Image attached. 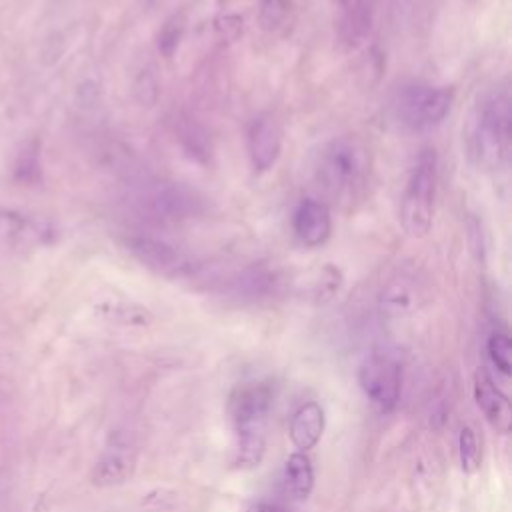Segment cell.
Here are the masks:
<instances>
[{
	"label": "cell",
	"instance_id": "1",
	"mask_svg": "<svg viewBox=\"0 0 512 512\" xmlns=\"http://www.w3.org/2000/svg\"><path fill=\"white\" fill-rule=\"evenodd\" d=\"M468 154L482 170H500L510 160L512 114L510 90L498 86L486 92L476 104L468 126Z\"/></svg>",
	"mask_w": 512,
	"mask_h": 512
},
{
	"label": "cell",
	"instance_id": "2",
	"mask_svg": "<svg viewBox=\"0 0 512 512\" xmlns=\"http://www.w3.org/2000/svg\"><path fill=\"white\" fill-rule=\"evenodd\" d=\"M272 396V388L266 382H242L232 390L228 398V416L236 438V468L250 470L262 462Z\"/></svg>",
	"mask_w": 512,
	"mask_h": 512
},
{
	"label": "cell",
	"instance_id": "3",
	"mask_svg": "<svg viewBox=\"0 0 512 512\" xmlns=\"http://www.w3.org/2000/svg\"><path fill=\"white\" fill-rule=\"evenodd\" d=\"M370 156L356 136H336L326 142L316 158L318 188L332 200H352L366 184Z\"/></svg>",
	"mask_w": 512,
	"mask_h": 512
},
{
	"label": "cell",
	"instance_id": "4",
	"mask_svg": "<svg viewBox=\"0 0 512 512\" xmlns=\"http://www.w3.org/2000/svg\"><path fill=\"white\" fill-rule=\"evenodd\" d=\"M438 182V158L432 148H424L406 180L400 198V224L412 238H422L432 228L434 198Z\"/></svg>",
	"mask_w": 512,
	"mask_h": 512
},
{
	"label": "cell",
	"instance_id": "5",
	"mask_svg": "<svg viewBox=\"0 0 512 512\" xmlns=\"http://www.w3.org/2000/svg\"><path fill=\"white\" fill-rule=\"evenodd\" d=\"M132 208L152 224H178L204 214V198L182 184H144L132 198Z\"/></svg>",
	"mask_w": 512,
	"mask_h": 512
},
{
	"label": "cell",
	"instance_id": "6",
	"mask_svg": "<svg viewBox=\"0 0 512 512\" xmlns=\"http://www.w3.org/2000/svg\"><path fill=\"white\" fill-rule=\"evenodd\" d=\"M454 92L448 86L410 84L404 86L394 100V114L398 122L412 130L424 132L438 126L452 108Z\"/></svg>",
	"mask_w": 512,
	"mask_h": 512
},
{
	"label": "cell",
	"instance_id": "7",
	"mask_svg": "<svg viewBox=\"0 0 512 512\" xmlns=\"http://www.w3.org/2000/svg\"><path fill=\"white\" fill-rule=\"evenodd\" d=\"M358 382L378 412H392L402 390V360L396 350H372L358 368Z\"/></svg>",
	"mask_w": 512,
	"mask_h": 512
},
{
	"label": "cell",
	"instance_id": "8",
	"mask_svg": "<svg viewBox=\"0 0 512 512\" xmlns=\"http://www.w3.org/2000/svg\"><path fill=\"white\" fill-rule=\"evenodd\" d=\"M124 246L144 268L166 278L188 276L196 268L190 256L184 254L180 248L152 236H128L124 240Z\"/></svg>",
	"mask_w": 512,
	"mask_h": 512
},
{
	"label": "cell",
	"instance_id": "9",
	"mask_svg": "<svg viewBox=\"0 0 512 512\" xmlns=\"http://www.w3.org/2000/svg\"><path fill=\"white\" fill-rule=\"evenodd\" d=\"M246 148H248V158L254 172L262 174L272 170L282 152V128L278 120L270 114L258 116L250 124Z\"/></svg>",
	"mask_w": 512,
	"mask_h": 512
},
{
	"label": "cell",
	"instance_id": "10",
	"mask_svg": "<svg viewBox=\"0 0 512 512\" xmlns=\"http://www.w3.org/2000/svg\"><path fill=\"white\" fill-rule=\"evenodd\" d=\"M472 392H474L476 406L480 408L488 426L496 434L506 436L512 428V406H510L508 396L494 384V380L486 368H478L474 372Z\"/></svg>",
	"mask_w": 512,
	"mask_h": 512
},
{
	"label": "cell",
	"instance_id": "11",
	"mask_svg": "<svg viewBox=\"0 0 512 512\" xmlns=\"http://www.w3.org/2000/svg\"><path fill=\"white\" fill-rule=\"evenodd\" d=\"M292 230L306 248L322 246L332 234V216L326 202L314 198L302 200L292 214Z\"/></svg>",
	"mask_w": 512,
	"mask_h": 512
},
{
	"label": "cell",
	"instance_id": "12",
	"mask_svg": "<svg viewBox=\"0 0 512 512\" xmlns=\"http://www.w3.org/2000/svg\"><path fill=\"white\" fill-rule=\"evenodd\" d=\"M44 234V228L32 218L14 210H0V250L28 252L42 244Z\"/></svg>",
	"mask_w": 512,
	"mask_h": 512
},
{
	"label": "cell",
	"instance_id": "13",
	"mask_svg": "<svg viewBox=\"0 0 512 512\" xmlns=\"http://www.w3.org/2000/svg\"><path fill=\"white\" fill-rule=\"evenodd\" d=\"M136 468L134 448L124 440H112L110 446L100 454L94 466V484L116 486L126 482Z\"/></svg>",
	"mask_w": 512,
	"mask_h": 512
},
{
	"label": "cell",
	"instance_id": "14",
	"mask_svg": "<svg viewBox=\"0 0 512 512\" xmlns=\"http://www.w3.org/2000/svg\"><path fill=\"white\" fill-rule=\"evenodd\" d=\"M324 426H326L324 408L318 402L310 400L294 410L290 418L288 434L292 444L298 448V452H308L320 442L324 434Z\"/></svg>",
	"mask_w": 512,
	"mask_h": 512
},
{
	"label": "cell",
	"instance_id": "15",
	"mask_svg": "<svg viewBox=\"0 0 512 512\" xmlns=\"http://www.w3.org/2000/svg\"><path fill=\"white\" fill-rule=\"evenodd\" d=\"M348 2L340 22H338V36L348 48H356L366 40L374 22V8L372 0H344Z\"/></svg>",
	"mask_w": 512,
	"mask_h": 512
},
{
	"label": "cell",
	"instance_id": "16",
	"mask_svg": "<svg viewBox=\"0 0 512 512\" xmlns=\"http://www.w3.org/2000/svg\"><path fill=\"white\" fill-rule=\"evenodd\" d=\"M286 490L294 500H306L314 488V468L306 452H292L284 464Z\"/></svg>",
	"mask_w": 512,
	"mask_h": 512
},
{
	"label": "cell",
	"instance_id": "17",
	"mask_svg": "<svg viewBox=\"0 0 512 512\" xmlns=\"http://www.w3.org/2000/svg\"><path fill=\"white\" fill-rule=\"evenodd\" d=\"M458 454H460V466L464 474L470 476L480 468L482 450H480L476 432L470 426H462L458 434Z\"/></svg>",
	"mask_w": 512,
	"mask_h": 512
},
{
	"label": "cell",
	"instance_id": "18",
	"mask_svg": "<svg viewBox=\"0 0 512 512\" xmlns=\"http://www.w3.org/2000/svg\"><path fill=\"white\" fill-rule=\"evenodd\" d=\"M488 356L496 370L504 376H510L512 372V340L506 332H492L486 342Z\"/></svg>",
	"mask_w": 512,
	"mask_h": 512
},
{
	"label": "cell",
	"instance_id": "19",
	"mask_svg": "<svg viewBox=\"0 0 512 512\" xmlns=\"http://www.w3.org/2000/svg\"><path fill=\"white\" fill-rule=\"evenodd\" d=\"M288 10H290V0H260L258 14H256L258 26L266 32L278 30L286 20Z\"/></svg>",
	"mask_w": 512,
	"mask_h": 512
},
{
	"label": "cell",
	"instance_id": "20",
	"mask_svg": "<svg viewBox=\"0 0 512 512\" xmlns=\"http://www.w3.org/2000/svg\"><path fill=\"white\" fill-rule=\"evenodd\" d=\"M414 302V296H412V290L406 286L404 280L396 278L392 280L384 292H382V306L392 312V314H400L404 310H408Z\"/></svg>",
	"mask_w": 512,
	"mask_h": 512
},
{
	"label": "cell",
	"instance_id": "21",
	"mask_svg": "<svg viewBox=\"0 0 512 512\" xmlns=\"http://www.w3.org/2000/svg\"><path fill=\"white\" fill-rule=\"evenodd\" d=\"M134 90H136L138 102L152 104L158 96V80H156L154 72L152 70H142L136 84H134Z\"/></svg>",
	"mask_w": 512,
	"mask_h": 512
},
{
	"label": "cell",
	"instance_id": "22",
	"mask_svg": "<svg viewBox=\"0 0 512 512\" xmlns=\"http://www.w3.org/2000/svg\"><path fill=\"white\" fill-rule=\"evenodd\" d=\"M180 36H182V24L174 18L172 22H168V24L164 26V30H162V34H160V40H158L160 50H162L166 56H170L172 50L178 46V38H180Z\"/></svg>",
	"mask_w": 512,
	"mask_h": 512
},
{
	"label": "cell",
	"instance_id": "23",
	"mask_svg": "<svg viewBox=\"0 0 512 512\" xmlns=\"http://www.w3.org/2000/svg\"><path fill=\"white\" fill-rule=\"evenodd\" d=\"M248 512H284V510L276 504H270V502H256L248 508Z\"/></svg>",
	"mask_w": 512,
	"mask_h": 512
}]
</instances>
